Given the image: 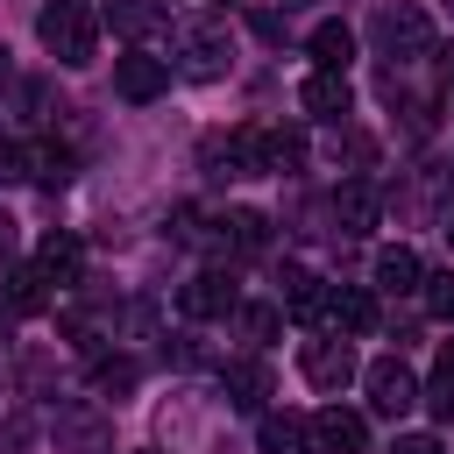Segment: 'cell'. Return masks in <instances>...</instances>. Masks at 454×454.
Segmentation results:
<instances>
[{"instance_id":"cell-21","label":"cell","mask_w":454,"mask_h":454,"mask_svg":"<svg viewBox=\"0 0 454 454\" xmlns=\"http://www.w3.org/2000/svg\"><path fill=\"white\" fill-rule=\"evenodd\" d=\"M135 376H142V369H135L128 355H99V362H92V390H99V397H114V404L135 390Z\"/></svg>"},{"instance_id":"cell-24","label":"cell","mask_w":454,"mask_h":454,"mask_svg":"<svg viewBox=\"0 0 454 454\" xmlns=\"http://www.w3.org/2000/svg\"><path fill=\"white\" fill-rule=\"evenodd\" d=\"M234 312H241V305H234ZM241 333H248V340H270V333H277V305H248V312H241Z\"/></svg>"},{"instance_id":"cell-1","label":"cell","mask_w":454,"mask_h":454,"mask_svg":"<svg viewBox=\"0 0 454 454\" xmlns=\"http://www.w3.org/2000/svg\"><path fill=\"white\" fill-rule=\"evenodd\" d=\"M35 35H43V50H50L64 71H85V64L99 57V14H92V0H43Z\"/></svg>"},{"instance_id":"cell-31","label":"cell","mask_w":454,"mask_h":454,"mask_svg":"<svg viewBox=\"0 0 454 454\" xmlns=\"http://www.w3.org/2000/svg\"><path fill=\"white\" fill-rule=\"evenodd\" d=\"M447 14H454V0H447Z\"/></svg>"},{"instance_id":"cell-5","label":"cell","mask_w":454,"mask_h":454,"mask_svg":"<svg viewBox=\"0 0 454 454\" xmlns=\"http://www.w3.org/2000/svg\"><path fill=\"white\" fill-rule=\"evenodd\" d=\"M369 447V426L362 411H340V404H319L305 419V454H362Z\"/></svg>"},{"instance_id":"cell-19","label":"cell","mask_w":454,"mask_h":454,"mask_svg":"<svg viewBox=\"0 0 454 454\" xmlns=\"http://www.w3.org/2000/svg\"><path fill=\"white\" fill-rule=\"evenodd\" d=\"M312 57H319V71H348L355 28H348V21H319V28H312Z\"/></svg>"},{"instance_id":"cell-3","label":"cell","mask_w":454,"mask_h":454,"mask_svg":"<svg viewBox=\"0 0 454 454\" xmlns=\"http://www.w3.org/2000/svg\"><path fill=\"white\" fill-rule=\"evenodd\" d=\"M369 43H376V57L411 64V57L433 50V14H426L419 0H376V14H369Z\"/></svg>"},{"instance_id":"cell-6","label":"cell","mask_w":454,"mask_h":454,"mask_svg":"<svg viewBox=\"0 0 454 454\" xmlns=\"http://www.w3.org/2000/svg\"><path fill=\"white\" fill-rule=\"evenodd\" d=\"M298 369H305L312 390H348V383H355V348H348L340 333H319V340L298 348Z\"/></svg>"},{"instance_id":"cell-30","label":"cell","mask_w":454,"mask_h":454,"mask_svg":"<svg viewBox=\"0 0 454 454\" xmlns=\"http://www.w3.org/2000/svg\"><path fill=\"white\" fill-rule=\"evenodd\" d=\"M284 7H312V0H284Z\"/></svg>"},{"instance_id":"cell-23","label":"cell","mask_w":454,"mask_h":454,"mask_svg":"<svg viewBox=\"0 0 454 454\" xmlns=\"http://www.w3.org/2000/svg\"><path fill=\"white\" fill-rule=\"evenodd\" d=\"M419 284H426V312H433V319H454V270L419 277Z\"/></svg>"},{"instance_id":"cell-27","label":"cell","mask_w":454,"mask_h":454,"mask_svg":"<svg viewBox=\"0 0 454 454\" xmlns=\"http://www.w3.org/2000/svg\"><path fill=\"white\" fill-rule=\"evenodd\" d=\"M0 85H14V57H7V43H0Z\"/></svg>"},{"instance_id":"cell-15","label":"cell","mask_w":454,"mask_h":454,"mask_svg":"<svg viewBox=\"0 0 454 454\" xmlns=\"http://www.w3.org/2000/svg\"><path fill=\"white\" fill-rule=\"evenodd\" d=\"M220 383H227V404H241V411H262L270 404V369L262 362H227Z\"/></svg>"},{"instance_id":"cell-9","label":"cell","mask_w":454,"mask_h":454,"mask_svg":"<svg viewBox=\"0 0 454 454\" xmlns=\"http://www.w3.org/2000/svg\"><path fill=\"white\" fill-rule=\"evenodd\" d=\"M376 220H383V192H376L369 177H348V184H333V227H340V234H355V241H362Z\"/></svg>"},{"instance_id":"cell-20","label":"cell","mask_w":454,"mask_h":454,"mask_svg":"<svg viewBox=\"0 0 454 454\" xmlns=\"http://www.w3.org/2000/svg\"><path fill=\"white\" fill-rule=\"evenodd\" d=\"M419 404H426L433 419H454V340L433 355V383L419 390Z\"/></svg>"},{"instance_id":"cell-26","label":"cell","mask_w":454,"mask_h":454,"mask_svg":"<svg viewBox=\"0 0 454 454\" xmlns=\"http://www.w3.org/2000/svg\"><path fill=\"white\" fill-rule=\"evenodd\" d=\"M0 262H14V220L0 213Z\"/></svg>"},{"instance_id":"cell-18","label":"cell","mask_w":454,"mask_h":454,"mask_svg":"<svg viewBox=\"0 0 454 454\" xmlns=\"http://www.w3.org/2000/svg\"><path fill=\"white\" fill-rule=\"evenodd\" d=\"M106 21H114V35L142 43V35L163 28V0H106Z\"/></svg>"},{"instance_id":"cell-8","label":"cell","mask_w":454,"mask_h":454,"mask_svg":"<svg viewBox=\"0 0 454 454\" xmlns=\"http://www.w3.org/2000/svg\"><path fill=\"white\" fill-rule=\"evenodd\" d=\"M234 305H241V291H234L227 270H199V277L177 291V312H184V319H227Z\"/></svg>"},{"instance_id":"cell-11","label":"cell","mask_w":454,"mask_h":454,"mask_svg":"<svg viewBox=\"0 0 454 454\" xmlns=\"http://www.w3.org/2000/svg\"><path fill=\"white\" fill-rule=\"evenodd\" d=\"M298 106H305L312 121H348V106H355L348 71H312V78L298 85Z\"/></svg>"},{"instance_id":"cell-14","label":"cell","mask_w":454,"mask_h":454,"mask_svg":"<svg viewBox=\"0 0 454 454\" xmlns=\"http://www.w3.org/2000/svg\"><path fill=\"white\" fill-rule=\"evenodd\" d=\"M419 277H426L419 248H404V241L376 248V291H419Z\"/></svg>"},{"instance_id":"cell-2","label":"cell","mask_w":454,"mask_h":454,"mask_svg":"<svg viewBox=\"0 0 454 454\" xmlns=\"http://www.w3.org/2000/svg\"><path fill=\"white\" fill-rule=\"evenodd\" d=\"M177 71L192 85H220L234 71V28L220 14H184L177 21Z\"/></svg>"},{"instance_id":"cell-7","label":"cell","mask_w":454,"mask_h":454,"mask_svg":"<svg viewBox=\"0 0 454 454\" xmlns=\"http://www.w3.org/2000/svg\"><path fill=\"white\" fill-rule=\"evenodd\" d=\"M114 92H121V99H135V106L163 99V92H170V57H149V50L114 57Z\"/></svg>"},{"instance_id":"cell-28","label":"cell","mask_w":454,"mask_h":454,"mask_svg":"<svg viewBox=\"0 0 454 454\" xmlns=\"http://www.w3.org/2000/svg\"><path fill=\"white\" fill-rule=\"evenodd\" d=\"M7 333H14V312H7V305H0V340H7Z\"/></svg>"},{"instance_id":"cell-16","label":"cell","mask_w":454,"mask_h":454,"mask_svg":"<svg viewBox=\"0 0 454 454\" xmlns=\"http://www.w3.org/2000/svg\"><path fill=\"white\" fill-rule=\"evenodd\" d=\"M277 298H284L298 319H319V298H326V291H319V277H312L305 262H284V270H277Z\"/></svg>"},{"instance_id":"cell-10","label":"cell","mask_w":454,"mask_h":454,"mask_svg":"<svg viewBox=\"0 0 454 454\" xmlns=\"http://www.w3.org/2000/svg\"><path fill=\"white\" fill-rule=\"evenodd\" d=\"M319 319H326V333H369L376 326V298L362 291V284H333L326 298H319Z\"/></svg>"},{"instance_id":"cell-22","label":"cell","mask_w":454,"mask_h":454,"mask_svg":"<svg viewBox=\"0 0 454 454\" xmlns=\"http://www.w3.org/2000/svg\"><path fill=\"white\" fill-rule=\"evenodd\" d=\"M7 305H14V312H43V305H50V284H43V277L21 262V270L7 277Z\"/></svg>"},{"instance_id":"cell-25","label":"cell","mask_w":454,"mask_h":454,"mask_svg":"<svg viewBox=\"0 0 454 454\" xmlns=\"http://www.w3.org/2000/svg\"><path fill=\"white\" fill-rule=\"evenodd\" d=\"M390 454H447V447H440L433 433H397V440H390Z\"/></svg>"},{"instance_id":"cell-12","label":"cell","mask_w":454,"mask_h":454,"mask_svg":"<svg viewBox=\"0 0 454 454\" xmlns=\"http://www.w3.org/2000/svg\"><path fill=\"white\" fill-rule=\"evenodd\" d=\"M43 284H78V270H85V248H78V234H43V248H35V262H28Z\"/></svg>"},{"instance_id":"cell-29","label":"cell","mask_w":454,"mask_h":454,"mask_svg":"<svg viewBox=\"0 0 454 454\" xmlns=\"http://www.w3.org/2000/svg\"><path fill=\"white\" fill-rule=\"evenodd\" d=\"M447 255H454V220H447Z\"/></svg>"},{"instance_id":"cell-17","label":"cell","mask_w":454,"mask_h":454,"mask_svg":"<svg viewBox=\"0 0 454 454\" xmlns=\"http://www.w3.org/2000/svg\"><path fill=\"white\" fill-rule=\"evenodd\" d=\"M255 447L262 454H305V419L298 411H262L255 419Z\"/></svg>"},{"instance_id":"cell-13","label":"cell","mask_w":454,"mask_h":454,"mask_svg":"<svg viewBox=\"0 0 454 454\" xmlns=\"http://www.w3.org/2000/svg\"><path fill=\"white\" fill-rule=\"evenodd\" d=\"M220 248H234V255H262V248H270V220L248 213V206L220 213Z\"/></svg>"},{"instance_id":"cell-4","label":"cell","mask_w":454,"mask_h":454,"mask_svg":"<svg viewBox=\"0 0 454 454\" xmlns=\"http://www.w3.org/2000/svg\"><path fill=\"white\" fill-rule=\"evenodd\" d=\"M362 383H369V404H376L383 419H404V411L419 404V376L404 369V355H376V362L362 369Z\"/></svg>"}]
</instances>
